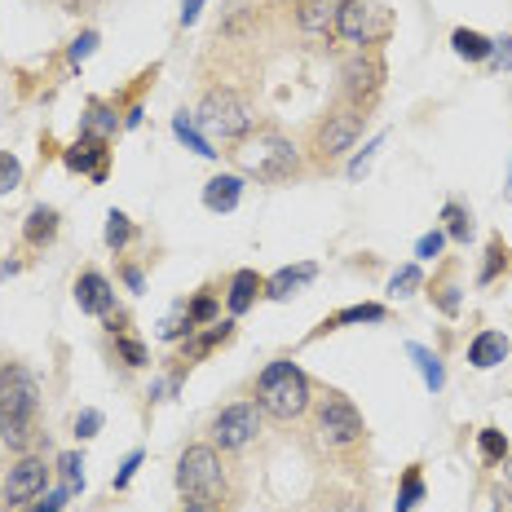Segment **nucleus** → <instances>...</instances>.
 <instances>
[{
	"instance_id": "f257e3e1",
	"label": "nucleus",
	"mask_w": 512,
	"mask_h": 512,
	"mask_svg": "<svg viewBox=\"0 0 512 512\" xmlns=\"http://www.w3.org/2000/svg\"><path fill=\"white\" fill-rule=\"evenodd\" d=\"M36 415H40V384L23 362H5L0 367V442L27 451L36 437Z\"/></svg>"
},
{
	"instance_id": "f03ea898",
	"label": "nucleus",
	"mask_w": 512,
	"mask_h": 512,
	"mask_svg": "<svg viewBox=\"0 0 512 512\" xmlns=\"http://www.w3.org/2000/svg\"><path fill=\"white\" fill-rule=\"evenodd\" d=\"M256 407L274 420H301L314 407V384L292 358H274L256 376Z\"/></svg>"
},
{
	"instance_id": "7ed1b4c3",
	"label": "nucleus",
	"mask_w": 512,
	"mask_h": 512,
	"mask_svg": "<svg viewBox=\"0 0 512 512\" xmlns=\"http://www.w3.org/2000/svg\"><path fill=\"white\" fill-rule=\"evenodd\" d=\"M230 155L248 177L270 181V186L292 181L296 173H301V151H296L283 133H274V128H252L243 142H234Z\"/></svg>"
},
{
	"instance_id": "20e7f679",
	"label": "nucleus",
	"mask_w": 512,
	"mask_h": 512,
	"mask_svg": "<svg viewBox=\"0 0 512 512\" xmlns=\"http://www.w3.org/2000/svg\"><path fill=\"white\" fill-rule=\"evenodd\" d=\"M199 128L208 137H221V142H243V137L256 128V106L243 98L239 89H208L204 102L195 111Z\"/></svg>"
},
{
	"instance_id": "39448f33",
	"label": "nucleus",
	"mask_w": 512,
	"mask_h": 512,
	"mask_svg": "<svg viewBox=\"0 0 512 512\" xmlns=\"http://www.w3.org/2000/svg\"><path fill=\"white\" fill-rule=\"evenodd\" d=\"M230 486V473L226 464H221V451L208 442H195L181 451L177 460V490L186 499H208V504H217L221 495H226Z\"/></svg>"
},
{
	"instance_id": "423d86ee",
	"label": "nucleus",
	"mask_w": 512,
	"mask_h": 512,
	"mask_svg": "<svg viewBox=\"0 0 512 512\" xmlns=\"http://www.w3.org/2000/svg\"><path fill=\"white\" fill-rule=\"evenodd\" d=\"M309 411H314V437L323 451H354L367 437V424H362L358 407L345 393H323V398H314Z\"/></svg>"
},
{
	"instance_id": "0eeeda50",
	"label": "nucleus",
	"mask_w": 512,
	"mask_h": 512,
	"mask_svg": "<svg viewBox=\"0 0 512 512\" xmlns=\"http://www.w3.org/2000/svg\"><path fill=\"white\" fill-rule=\"evenodd\" d=\"M336 36L358 49H376L393 36V9L384 0H340Z\"/></svg>"
},
{
	"instance_id": "6e6552de",
	"label": "nucleus",
	"mask_w": 512,
	"mask_h": 512,
	"mask_svg": "<svg viewBox=\"0 0 512 512\" xmlns=\"http://www.w3.org/2000/svg\"><path fill=\"white\" fill-rule=\"evenodd\" d=\"M362 124H367V111L362 106H336L332 115H327L323 124H318L314 133V151L323 164H332V159H340L345 151H354V142L362 137Z\"/></svg>"
},
{
	"instance_id": "1a4fd4ad",
	"label": "nucleus",
	"mask_w": 512,
	"mask_h": 512,
	"mask_svg": "<svg viewBox=\"0 0 512 512\" xmlns=\"http://www.w3.org/2000/svg\"><path fill=\"white\" fill-rule=\"evenodd\" d=\"M380 89H384V62H380V53L376 49H358L354 58L340 67V93H345L349 106H362V111H367V106L380 98Z\"/></svg>"
},
{
	"instance_id": "9d476101",
	"label": "nucleus",
	"mask_w": 512,
	"mask_h": 512,
	"mask_svg": "<svg viewBox=\"0 0 512 512\" xmlns=\"http://www.w3.org/2000/svg\"><path fill=\"white\" fill-rule=\"evenodd\" d=\"M261 407L256 402H234V407L217 411V420H212V446L217 451H243V446H252L256 437H261Z\"/></svg>"
},
{
	"instance_id": "9b49d317",
	"label": "nucleus",
	"mask_w": 512,
	"mask_h": 512,
	"mask_svg": "<svg viewBox=\"0 0 512 512\" xmlns=\"http://www.w3.org/2000/svg\"><path fill=\"white\" fill-rule=\"evenodd\" d=\"M45 486H49V464L40 455H23L5 477V499L9 504H27V499L45 495Z\"/></svg>"
},
{
	"instance_id": "f8f14e48",
	"label": "nucleus",
	"mask_w": 512,
	"mask_h": 512,
	"mask_svg": "<svg viewBox=\"0 0 512 512\" xmlns=\"http://www.w3.org/2000/svg\"><path fill=\"white\" fill-rule=\"evenodd\" d=\"M106 155H111V151H106V137L84 133L62 159H67L71 173H84V177H93V181H106Z\"/></svg>"
},
{
	"instance_id": "ddd939ff",
	"label": "nucleus",
	"mask_w": 512,
	"mask_h": 512,
	"mask_svg": "<svg viewBox=\"0 0 512 512\" xmlns=\"http://www.w3.org/2000/svg\"><path fill=\"white\" fill-rule=\"evenodd\" d=\"M76 305L84 309V314L106 318L115 309V287H111V279L98 274V270H84L80 279H76Z\"/></svg>"
},
{
	"instance_id": "4468645a",
	"label": "nucleus",
	"mask_w": 512,
	"mask_h": 512,
	"mask_svg": "<svg viewBox=\"0 0 512 512\" xmlns=\"http://www.w3.org/2000/svg\"><path fill=\"white\" fill-rule=\"evenodd\" d=\"M256 296H265V279L256 270H239L230 279V292H226V305H230V314L239 318V314H248V309L256 305Z\"/></svg>"
},
{
	"instance_id": "2eb2a0df",
	"label": "nucleus",
	"mask_w": 512,
	"mask_h": 512,
	"mask_svg": "<svg viewBox=\"0 0 512 512\" xmlns=\"http://www.w3.org/2000/svg\"><path fill=\"white\" fill-rule=\"evenodd\" d=\"M314 274H318V265H314V261L296 265V270L287 265V270H279L274 279H265V296H270V301H292V296L301 292V287L314 279Z\"/></svg>"
},
{
	"instance_id": "dca6fc26",
	"label": "nucleus",
	"mask_w": 512,
	"mask_h": 512,
	"mask_svg": "<svg viewBox=\"0 0 512 512\" xmlns=\"http://www.w3.org/2000/svg\"><path fill=\"white\" fill-rule=\"evenodd\" d=\"M239 199H243V177H234V173H221L204 186V208L208 212H234Z\"/></svg>"
},
{
	"instance_id": "f3484780",
	"label": "nucleus",
	"mask_w": 512,
	"mask_h": 512,
	"mask_svg": "<svg viewBox=\"0 0 512 512\" xmlns=\"http://www.w3.org/2000/svg\"><path fill=\"white\" fill-rule=\"evenodd\" d=\"M504 358H508V336L504 332H477L473 345H468V362H473L477 371L499 367Z\"/></svg>"
},
{
	"instance_id": "a211bd4d",
	"label": "nucleus",
	"mask_w": 512,
	"mask_h": 512,
	"mask_svg": "<svg viewBox=\"0 0 512 512\" xmlns=\"http://www.w3.org/2000/svg\"><path fill=\"white\" fill-rule=\"evenodd\" d=\"M296 23H301V31H309V36H318V31L336 27V9L340 0H296Z\"/></svg>"
},
{
	"instance_id": "6ab92c4d",
	"label": "nucleus",
	"mask_w": 512,
	"mask_h": 512,
	"mask_svg": "<svg viewBox=\"0 0 512 512\" xmlns=\"http://www.w3.org/2000/svg\"><path fill=\"white\" fill-rule=\"evenodd\" d=\"M23 239H27V248H49L53 239H58V212L53 208H31L27 212V221H23Z\"/></svg>"
},
{
	"instance_id": "aec40b11",
	"label": "nucleus",
	"mask_w": 512,
	"mask_h": 512,
	"mask_svg": "<svg viewBox=\"0 0 512 512\" xmlns=\"http://www.w3.org/2000/svg\"><path fill=\"white\" fill-rule=\"evenodd\" d=\"M230 336H234V323H230V318H226V323H208V332H204V336H190V340H186V358H190V362L208 358L212 349L226 345Z\"/></svg>"
},
{
	"instance_id": "412c9836",
	"label": "nucleus",
	"mask_w": 512,
	"mask_h": 512,
	"mask_svg": "<svg viewBox=\"0 0 512 512\" xmlns=\"http://www.w3.org/2000/svg\"><path fill=\"white\" fill-rule=\"evenodd\" d=\"M451 45H455V53H460V58H468V62H486L490 53H495V40H486L482 31H468V27L455 31Z\"/></svg>"
},
{
	"instance_id": "4be33fe9",
	"label": "nucleus",
	"mask_w": 512,
	"mask_h": 512,
	"mask_svg": "<svg viewBox=\"0 0 512 512\" xmlns=\"http://www.w3.org/2000/svg\"><path fill=\"white\" fill-rule=\"evenodd\" d=\"M173 133H177L181 142H186V146H190V151H195V155H204V159H217V151H212V142H208V137H204V133H199V128H195V115H186V111H181V115H173Z\"/></svg>"
},
{
	"instance_id": "5701e85b",
	"label": "nucleus",
	"mask_w": 512,
	"mask_h": 512,
	"mask_svg": "<svg viewBox=\"0 0 512 512\" xmlns=\"http://www.w3.org/2000/svg\"><path fill=\"white\" fill-rule=\"evenodd\" d=\"M407 354L415 358V367H420L424 384H429L433 393H442V389H446V371H442V362H437V354H433V349H424V345H411Z\"/></svg>"
},
{
	"instance_id": "b1692460",
	"label": "nucleus",
	"mask_w": 512,
	"mask_h": 512,
	"mask_svg": "<svg viewBox=\"0 0 512 512\" xmlns=\"http://www.w3.org/2000/svg\"><path fill=\"white\" fill-rule=\"evenodd\" d=\"M345 323H384V305H349V309H340V314L327 318L323 332H332V327H345Z\"/></svg>"
},
{
	"instance_id": "393cba45",
	"label": "nucleus",
	"mask_w": 512,
	"mask_h": 512,
	"mask_svg": "<svg viewBox=\"0 0 512 512\" xmlns=\"http://www.w3.org/2000/svg\"><path fill=\"white\" fill-rule=\"evenodd\" d=\"M217 314H221L217 296H212V292H199L195 301L186 305V327H190V332H195V327H208V323H217Z\"/></svg>"
},
{
	"instance_id": "a878e982",
	"label": "nucleus",
	"mask_w": 512,
	"mask_h": 512,
	"mask_svg": "<svg viewBox=\"0 0 512 512\" xmlns=\"http://www.w3.org/2000/svg\"><path fill=\"white\" fill-rule=\"evenodd\" d=\"M442 221H446V239L468 243V234H473V212H468L464 204H446L442 208Z\"/></svg>"
},
{
	"instance_id": "bb28decb",
	"label": "nucleus",
	"mask_w": 512,
	"mask_h": 512,
	"mask_svg": "<svg viewBox=\"0 0 512 512\" xmlns=\"http://www.w3.org/2000/svg\"><path fill=\"white\" fill-rule=\"evenodd\" d=\"M420 499H424V477H420V464H411L407 477H402V490H398V504H393V512H411Z\"/></svg>"
},
{
	"instance_id": "cd10ccee",
	"label": "nucleus",
	"mask_w": 512,
	"mask_h": 512,
	"mask_svg": "<svg viewBox=\"0 0 512 512\" xmlns=\"http://www.w3.org/2000/svg\"><path fill=\"white\" fill-rule=\"evenodd\" d=\"M477 446H482V460H486V464H504L508 455H512L508 437L499 433V429H482V433H477Z\"/></svg>"
},
{
	"instance_id": "c85d7f7f",
	"label": "nucleus",
	"mask_w": 512,
	"mask_h": 512,
	"mask_svg": "<svg viewBox=\"0 0 512 512\" xmlns=\"http://www.w3.org/2000/svg\"><path fill=\"white\" fill-rule=\"evenodd\" d=\"M504 265H508V248H504V239H490V248H486V265H482V274H477V283H495Z\"/></svg>"
},
{
	"instance_id": "c756f323",
	"label": "nucleus",
	"mask_w": 512,
	"mask_h": 512,
	"mask_svg": "<svg viewBox=\"0 0 512 512\" xmlns=\"http://www.w3.org/2000/svg\"><path fill=\"white\" fill-rule=\"evenodd\" d=\"M128 239H133V221L124 217V212H111V217H106V248H128Z\"/></svg>"
},
{
	"instance_id": "7c9ffc66",
	"label": "nucleus",
	"mask_w": 512,
	"mask_h": 512,
	"mask_svg": "<svg viewBox=\"0 0 512 512\" xmlns=\"http://www.w3.org/2000/svg\"><path fill=\"white\" fill-rule=\"evenodd\" d=\"M115 128H120V120H115V115L106 111L102 102H93V106H89V120H84V133L106 137V133H115Z\"/></svg>"
},
{
	"instance_id": "2f4dec72",
	"label": "nucleus",
	"mask_w": 512,
	"mask_h": 512,
	"mask_svg": "<svg viewBox=\"0 0 512 512\" xmlns=\"http://www.w3.org/2000/svg\"><path fill=\"white\" fill-rule=\"evenodd\" d=\"M23 186V164H18L9 151H0V195H9V190Z\"/></svg>"
},
{
	"instance_id": "473e14b6",
	"label": "nucleus",
	"mask_w": 512,
	"mask_h": 512,
	"mask_svg": "<svg viewBox=\"0 0 512 512\" xmlns=\"http://www.w3.org/2000/svg\"><path fill=\"white\" fill-rule=\"evenodd\" d=\"M424 283V274H420V265H402L398 274H393V283H389V292L393 296H411L415 287Z\"/></svg>"
},
{
	"instance_id": "72a5a7b5",
	"label": "nucleus",
	"mask_w": 512,
	"mask_h": 512,
	"mask_svg": "<svg viewBox=\"0 0 512 512\" xmlns=\"http://www.w3.org/2000/svg\"><path fill=\"white\" fill-rule=\"evenodd\" d=\"M115 349H120V358L128 362V367H146V349L137 345L133 336H124V332H115Z\"/></svg>"
},
{
	"instance_id": "f704fd0d",
	"label": "nucleus",
	"mask_w": 512,
	"mask_h": 512,
	"mask_svg": "<svg viewBox=\"0 0 512 512\" xmlns=\"http://www.w3.org/2000/svg\"><path fill=\"white\" fill-rule=\"evenodd\" d=\"M58 468H62V477H67V486H71V490L84 486V460H80L76 451H67V455H62Z\"/></svg>"
},
{
	"instance_id": "c9c22d12",
	"label": "nucleus",
	"mask_w": 512,
	"mask_h": 512,
	"mask_svg": "<svg viewBox=\"0 0 512 512\" xmlns=\"http://www.w3.org/2000/svg\"><path fill=\"white\" fill-rule=\"evenodd\" d=\"M442 243H446V230H433V234H424V239L415 243V256H424V261H433V256L442 252Z\"/></svg>"
},
{
	"instance_id": "e433bc0d",
	"label": "nucleus",
	"mask_w": 512,
	"mask_h": 512,
	"mask_svg": "<svg viewBox=\"0 0 512 512\" xmlns=\"http://www.w3.org/2000/svg\"><path fill=\"white\" fill-rule=\"evenodd\" d=\"M93 49H98V31H84V36L76 40V45H71V62H76V67H80V62L89 58Z\"/></svg>"
},
{
	"instance_id": "4c0bfd02",
	"label": "nucleus",
	"mask_w": 512,
	"mask_h": 512,
	"mask_svg": "<svg viewBox=\"0 0 512 512\" xmlns=\"http://www.w3.org/2000/svg\"><path fill=\"white\" fill-rule=\"evenodd\" d=\"M102 429V411H80V420H76V437H93Z\"/></svg>"
},
{
	"instance_id": "58836bf2",
	"label": "nucleus",
	"mask_w": 512,
	"mask_h": 512,
	"mask_svg": "<svg viewBox=\"0 0 512 512\" xmlns=\"http://www.w3.org/2000/svg\"><path fill=\"white\" fill-rule=\"evenodd\" d=\"M137 468H142V451H133V455H128V460H124L120 477H115V490H124L128 482H133V473H137Z\"/></svg>"
},
{
	"instance_id": "ea45409f",
	"label": "nucleus",
	"mask_w": 512,
	"mask_h": 512,
	"mask_svg": "<svg viewBox=\"0 0 512 512\" xmlns=\"http://www.w3.org/2000/svg\"><path fill=\"white\" fill-rule=\"evenodd\" d=\"M437 305H442L446 314H460V287H442V292H437Z\"/></svg>"
},
{
	"instance_id": "a19ab883",
	"label": "nucleus",
	"mask_w": 512,
	"mask_h": 512,
	"mask_svg": "<svg viewBox=\"0 0 512 512\" xmlns=\"http://www.w3.org/2000/svg\"><path fill=\"white\" fill-rule=\"evenodd\" d=\"M495 45H499V49L490 53V58H495V67H499V71L512 67V40H495Z\"/></svg>"
},
{
	"instance_id": "79ce46f5",
	"label": "nucleus",
	"mask_w": 512,
	"mask_h": 512,
	"mask_svg": "<svg viewBox=\"0 0 512 512\" xmlns=\"http://www.w3.org/2000/svg\"><path fill=\"white\" fill-rule=\"evenodd\" d=\"M199 9H204V0H181V27H190L199 18Z\"/></svg>"
},
{
	"instance_id": "37998d69",
	"label": "nucleus",
	"mask_w": 512,
	"mask_h": 512,
	"mask_svg": "<svg viewBox=\"0 0 512 512\" xmlns=\"http://www.w3.org/2000/svg\"><path fill=\"white\" fill-rule=\"evenodd\" d=\"M181 512H221V504H208V499H190Z\"/></svg>"
},
{
	"instance_id": "c03bdc74",
	"label": "nucleus",
	"mask_w": 512,
	"mask_h": 512,
	"mask_svg": "<svg viewBox=\"0 0 512 512\" xmlns=\"http://www.w3.org/2000/svg\"><path fill=\"white\" fill-rule=\"evenodd\" d=\"M98 5V0H62V9H67V14H84V9H93Z\"/></svg>"
},
{
	"instance_id": "a18cd8bd",
	"label": "nucleus",
	"mask_w": 512,
	"mask_h": 512,
	"mask_svg": "<svg viewBox=\"0 0 512 512\" xmlns=\"http://www.w3.org/2000/svg\"><path fill=\"white\" fill-rule=\"evenodd\" d=\"M62 499H67V495H62V490H58V495H49V499H45V504H40L36 512H62Z\"/></svg>"
},
{
	"instance_id": "49530a36",
	"label": "nucleus",
	"mask_w": 512,
	"mask_h": 512,
	"mask_svg": "<svg viewBox=\"0 0 512 512\" xmlns=\"http://www.w3.org/2000/svg\"><path fill=\"white\" fill-rule=\"evenodd\" d=\"M124 283L133 287V292H142V270H133V265H128V270H124Z\"/></svg>"
},
{
	"instance_id": "de8ad7c7",
	"label": "nucleus",
	"mask_w": 512,
	"mask_h": 512,
	"mask_svg": "<svg viewBox=\"0 0 512 512\" xmlns=\"http://www.w3.org/2000/svg\"><path fill=\"white\" fill-rule=\"evenodd\" d=\"M495 512H512V495H504V490H499V499H495Z\"/></svg>"
},
{
	"instance_id": "09e8293b",
	"label": "nucleus",
	"mask_w": 512,
	"mask_h": 512,
	"mask_svg": "<svg viewBox=\"0 0 512 512\" xmlns=\"http://www.w3.org/2000/svg\"><path fill=\"white\" fill-rule=\"evenodd\" d=\"M504 482L512 486V455H508V460H504Z\"/></svg>"
}]
</instances>
